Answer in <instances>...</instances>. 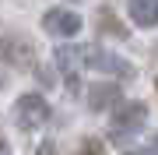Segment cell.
I'll use <instances>...</instances> for the list:
<instances>
[{"instance_id": "cell-3", "label": "cell", "mask_w": 158, "mask_h": 155, "mask_svg": "<svg viewBox=\"0 0 158 155\" xmlns=\"http://www.w3.org/2000/svg\"><path fill=\"white\" fill-rule=\"evenodd\" d=\"M77 57L85 60L88 67H95V71H106V74H119V78H130V74H134V67H130L127 60H119L116 53H109V50H102V46L77 50Z\"/></svg>"}, {"instance_id": "cell-5", "label": "cell", "mask_w": 158, "mask_h": 155, "mask_svg": "<svg viewBox=\"0 0 158 155\" xmlns=\"http://www.w3.org/2000/svg\"><path fill=\"white\" fill-rule=\"evenodd\" d=\"M144 120H148V106H144V102H119L116 113H113V131H116V134L137 131Z\"/></svg>"}, {"instance_id": "cell-9", "label": "cell", "mask_w": 158, "mask_h": 155, "mask_svg": "<svg viewBox=\"0 0 158 155\" xmlns=\"http://www.w3.org/2000/svg\"><path fill=\"white\" fill-rule=\"evenodd\" d=\"M35 155H56V148H53V141H42L39 148H35Z\"/></svg>"}, {"instance_id": "cell-11", "label": "cell", "mask_w": 158, "mask_h": 155, "mask_svg": "<svg viewBox=\"0 0 158 155\" xmlns=\"http://www.w3.org/2000/svg\"><path fill=\"white\" fill-rule=\"evenodd\" d=\"M155 152H158V148H155Z\"/></svg>"}, {"instance_id": "cell-6", "label": "cell", "mask_w": 158, "mask_h": 155, "mask_svg": "<svg viewBox=\"0 0 158 155\" xmlns=\"http://www.w3.org/2000/svg\"><path fill=\"white\" fill-rule=\"evenodd\" d=\"M85 99L91 109H109V106H119V88L116 85H88Z\"/></svg>"}, {"instance_id": "cell-4", "label": "cell", "mask_w": 158, "mask_h": 155, "mask_svg": "<svg viewBox=\"0 0 158 155\" xmlns=\"http://www.w3.org/2000/svg\"><path fill=\"white\" fill-rule=\"evenodd\" d=\"M42 28L49 35H56V39H70V35L81 32V18L74 11H60V7H53V11L42 14Z\"/></svg>"}, {"instance_id": "cell-10", "label": "cell", "mask_w": 158, "mask_h": 155, "mask_svg": "<svg viewBox=\"0 0 158 155\" xmlns=\"http://www.w3.org/2000/svg\"><path fill=\"white\" fill-rule=\"evenodd\" d=\"M0 148H4V141H0Z\"/></svg>"}, {"instance_id": "cell-8", "label": "cell", "mask_w": 158, "mask_h": 155, "mask_svg": "<svg viewBox=\"0 0 158 155\" xmlns=\"http://www.w3.org/2000/svg\"><path fill=\"white\" fill-rule=\"evenodd\" d=\"M77 155H106V148H102V141H98V138H88V141L77 148Z\"/></svg>"}, {"instance_id": "cell-7", "label": "cell", "mask_w": 158, "mask_h": 155, "mask_svg": "<svg viewBox=\"0 0 158 155\" xmlns=\"http://www.w3.org/2000/svg\"><path fill=\"white\" fill-rule=\"evenodd\" d=\"M130 18H134V25H141V28H155L158 25V0H130Z\"/></svg>"}, {"instance_id": "cell-1", "label": "cell", "mask_w": 158, "mask_h": 155, "mask_svg": "<svg viewBox=\"0 0 158 155\" xmlns=\"http://www.w3.org/2000/svg\"><path fill=\"white\" fill-rule=\"evenodd\" d=\"M46 120H49V106H46V99L39 92H25L14 102V123L21 127V131H35V127H42Z\"/></svg>"}, {"instance_id": "cell-2", "label": "cell", "mask_w": 158, "mask_h": 155, "mask_svg": "<svg viewBox=\"0 0 158 155\" xmlns=\"http://www.w3.org/2000/svg\"><path fill=\"white\" fill-rule=\"evenodd\" d=\"M0 60L14 71H32L35 67V46L25 35H0Z\"/></svg>"}]
</instances>
